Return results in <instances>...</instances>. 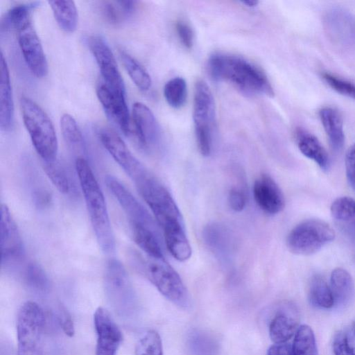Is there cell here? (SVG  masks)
<instances>
[{
    "mask_svg": "<svg viewBox=\"0 0 355 355\" xmlns=\"http://www.w3.org/2000/svg\"><path fill=\"white\" fill-rule=\"evenodd\" d=\"M75 166L98 245L103 252L111 254L115 249V239L103 193L84 157H77Z\"/></svg>",
    "mask_w": 355,
    "mask_h": 355,
    "instance_id": "6da1fadb",
    "label": "cell"
},
{
    "mask_svg": "<svg viewBox=\"0 0 355 355\" xmlns=\"http://www.w3.org/2000/svg\"><path fill=\"white\" fill-rule=\"evenodd\" d=\"M319 115L331 148L335 152L340 151L345 144V135L340 112L333 107H325L320 110Z\"/></svg>",
    "mask_w": 355,
    "mask_h": 355,
    "instance_id": "44dd1931",
    "label": "cell"
},
{
    "mask_svg": "<svg viewBox=\"0 0 355 355\" xmlns=\"http://www.w3.org/2000/svg\"><path fill=\"white\" fill-rule=\"evenodd\" d=\"M331 214L347 234L355 237V200L350 197H340L331 204Z\"/></svg>",
    "mask_w": 355,
    "mask_h": 355,
    "instance_id": "603a6c76",
    "label": "cell"
},
{
    "mask_svg": "<svg viewBox=\"0 0 355 355\" xmlns=\"http://www.w3.org/2000/svg\"><path fill=\"white\" fill-rule=\"evenodd\" d=\"M141 264L140 270L144 276L162 295L181 308L187 309L190 306L187 288L179 274L164 258L147 256Z\"/></svg>",
    "mask_w": 355,
    "mask_h": 355,
    "instance_id": "8992f818",
    "label": "cell"
},
{
    "mask_svg": "<svg viewBox=\"0 0 355 355\" xmlns=\"http://www.w3.org/2000/svg\"><path fill=\"white\" fill-rule=\"evenodd\" d=\"M309 298L311 303L318 308L327 309L335 304L330 287L319 275L313 276L310 280Z\"/></svg>",
    "mask_w": 355,
    "mask_h": 355,
    "instance_id": "83f0119b",
    "label": "cell"
},
{
    "mask_svg": "<svg viewBox=\"0 0 355 355\" xmlns=\"http://www.w3.org/2000/svg\"><path fill=\"white\" fill-rule=\"evenodd\" d=\"M44 171L52 184L62 193H67L69 191V182L64 169L53 162H44Z\"/></svg>",
    "mask_w": 355,
    "mask_h": 355,
    "instance_id": "e575fe53",
    "label": "cell"
},
{
    "mask_svg": "<svg viewBox=\"0 0 355 355\" xmlns=\"http://www.w3.org/2000/svg\"><path fill=\"white\" fill-rule=\"evenodd\" d=\"M191 336V349L197 355H214L215 344L206 335L196 332Z\"/></svg>",
    "mask_w": 355,
    "mask_h": 355,
    "instance_id": "8d00e7d4",
    "label": "cell"
},
{
    "mask_svg": "<svg viewBox=\"0 0 355 355\" xmlns=\"http://www.w3.org/2000/svg\"><path fill=\"white\" fill-rule=\"evenodd\" d=\"M120 58L128 74L134 84L141 91H148L152 84L147 71L133 57L121 51Z\"/></svg>",
    "mask_w": 355,
    "mask_h": 355,
    "instance_id": "f546056e",
    "label": "cell"
},
{
    "mask_svg": "<svg viewBox=\"0 0 355 355\" xmlns=\"http://www.w3.org/2000/svg\"><path fill=\"white\" fill-rule=\"evenodd\" d=\"M96 95L108 117L126 135L131 133L130 117L125 96L115 93L101 80L96 87Z\"/></svg>",
    "mask_w": 355,
    "mask_h": 355,
    "instance_id": "9a60e30c",
    "label": "cell"
},
{
    "mask_svg": "<svg viewBox=\"0 0 355 355\" xmlns=\"http://www.w3.org/2000/svg\"><path fill=\"white\" fill-rule=\"evenodd\" d=\"M176 32L181 43L187 49H191L193 44L194 35L190 25L184 21L176 23Z\"/></svg>",
    "mask_w": 355,
    "mask_h": 355,
    "instance_id": "ab89813d",
    "label": "cell"
},
{
    "mask_svg": "<svg viewBox=\"0 0 355 355\" xmlns=\"http://www.w3.org/2000/svg\"><path fill=\"white\" fill-rule=\"evenodd\" d=\"M193 119L198 150L205 157L212 150L215 105L211 91L204 80L195 85Z\"/></svg>",
    "mask_w": 355,
    "mask_h": 355,
    "instance_id": "ba28073f",
    "label": "cell"
},
{
    "mask_svg": "<svg viewBox=\"0 0 355 355\" xmlns=\"http://www.w3.org/2000/svg\"><path fill=\"white\" fill-rule=\"evenodd\" d=\"M87 44L99 68L102 80L115 93L125 96V88L115 57L103 37L93 35Z\"/></svg>",
    "mask_w": 355,
    "mask_h": 355,
    "instance_id": "8fae6325",
    "label": "cell"
},
{
    "mask_svg": "<svg viewBox=\"0 0 355 355\" xmlns=\"http://www.w3.org/2000/svg\"><path fill=\"white\" fill-rule=\"evenodd\" d=\"M345 169L348 184L355 191V144L352 145L346 152Z\"/></svg>",
    "mask_w": 355,
    "mask_h": 355,
    "instance_id": "f35d334b",
    "label": "cell"
},
{
    "mask_svg": "<svg viewBox=\"0 0 355 355\" xmlns=\"http://www.w3.org/2000/svg\"><path fill=\"white\" fill-rule=\"evenodd\" d=\"M280 308L269 324V335L274 343H286L295 335L299 328V319L295 306L285 304Z\"/></svg>",
    "mask_w": 355,
    "mask_h": 355,
    "instance_id": "d6986e66",
    "label": "cell"
},
{
    "mask_svg": "<svg viewBox=\"0 0 355 355\" xmlns=\"http://www.w3.org/2000/svg\"><path fill=\"white\" fill-rule=\"evenodd\" d=\"M292 346L293 355H318L314 333L306 324L299 327Z\"/></svg>",
    "mask_w": 355,
    "mask_h": 355,
    "instance_id": "1f68e13d",
    "label": "cell"
},
{
    "mask_svg": "<svg viewBox=\"0 0 355 355\" xmlns=\"http://www.w3.org/2000/svg\"><path fill=\"white\" fill-rule=\"evenodd\" d=\"M324 82L336 92L355 100V85L329 73L322 74Z\"/></svg>",
    "mask_w": 355,
    "mask_h": 355,
    "instance_id": "d590c367",
    "label": "cell"
},
{
    "mask_svg": "<svg viewBox=\"0 0 355 355\" xmlns=\"http://www.w3.org/2000/svg\"><path fill=\"white\" fill-rule=\"evenodd\" d=\"M252 193L257 206L268 214H277L284 208L285 199L281 189L267 174H262L255 180Z\"/></svg>",
    "mask_w": 355,
    "mask_h": 355,
    "instance_id": "2e32d148",
    "label": "cell"
},
{
    "mask_svg": "<svg viewBox=\"0 0 355 355\" xmlns=\"http://www.w3.org/2000/svg\"><path fill=\"white\" fill-rule=\"evenodd\" d=\"M24 124L37 153L44 162L56 160L58 143L52 121L34 101L26 96L20 99Z\"/></svg>",
    "mask_w": 355,
    "mask_h": 355,
    "instance_id": "5b68a950",
    "label": "cell"
},
{
    "mask_svg": "<svg viewBox=\"0 0 355 355\" xmlns=\"http://www.w3.org/2000/svg\"><path fill=\"white\" fill-rule=\"evenodd\" d=\"M266 355H293V346L288 343H275L271 345Z\"/></svg>",
    "mask_w": 355,
    "mask_h": 355,
    "instance_id": "ee69618b",
    "label": "cell"
},
{
    "mask_svg": "<svg viewBox=\"0 0 355 355\" xmlns=\"http://www.w3.org/2000/svg\"><path fill=\"white\" fill-rule=\"evenodd\" d=\"M0 71V127L2 130L8 131L13 124L14 103L8 66L2 52Z\"/></svg>",
    "mask_w": 355,
    "mask_h": 355,
    "instance_id": "ffe728a7",
    "label": "cell"
},
{
    "mask_svg": "<svg viewBox=\"0 0 355 355\" xmlns=\"http://www.w3.org/2000/svg\"><path fill=\"white\" fill-rule=\"evenodd\" d=\"M27 278L30 284L40 290L46 287V279L42 271L37 266H31L28 269Z\"/></svg>",
    "mask_w": 355,
    "mask_h": 355,
    "instance_id": "b9f144b4",
    "label": "cell"
},
{
    "mask_svg": "<svg viewBox=\"0 0 355 355\" xmlns=\"http://www.w3.org/2000/svg\"><path fill=\"white\" fill-rule=\"evenodd\" d=\"M135 184L162 229L164 239L186 233L180 209L159 180L148 171Z\"/></svg>",
    "mask_w": 355,
    "mask_h": 355,
    "instance_id": "3957f363",
    "label": "cell"
},
{
    "mask_svg": "<svg viewBox=\"0 0 355 355\" xmlns=\"http://www.w3.org/2000/svg\"><path fill=\"white\" fill-rule=\"evenodd\" d=\"M0 241L2 261L18 258L22 253V242L17 225L6 205L1 207Z\"/></svg>",
    "mask_w": 355,
    "mask_h": 355,
    "instance_id": "ac0fdd59",
    "label": "cell"
},
{
    "mask_svg": "<svg viewBox=\"0 0 355 355\" xmlns=\"http://www.w3.org/2000/svg\"><path fill=\"white\" fill-rule=\"evenodd\" d=\"M60 129L68 147L76 153H84L85 143L82 132L75 119L69 114L60 118Z\"/></svg>",
    "mask_w": 355,
    "mask_h": 355,
    "instance_id": "f1b7e54d",
    "label": "cell"
},
{
    "mask_svg": "<svg viewBox=\"0 0 355 355\" xmlns=\"http://www.w3.org/2000/svg\"><path fill=\"white\" fill-rule=\"evenodd\" d=\"M227 201L230 208L234 211H241L246 206L247 196L244 189L233 187L228 193Z\"/></svg>",
    "mask_w": 355,
    "mask_h": 355,
    "instance_id": "74e56055",
    "label": "cell"
},
{
    "mask_svg": "<svg viewBox=\"0 0 355 355\" xmlns=\"http://www.w3.org/2000/svg\"><path fill=\"white\" fill-rule=\"evenodd\" d=\"M330 283L334 303L340 306L347 304L354 294V281L350 274L343 268H335L331 274Z\"/></svg>",
    "mask_w": 355,
    "mask_h": 355,
    "instance_id": "d4e9b609",
    "label": "cell"
},
{
    "mask_svg": "<svg viewBox=\"0 0 355 355\" xmlns=\"http://www.w3.org/2000/svg\"><path fill=\"white\" fill-rule=\"evenodd\" d=\"M105 180L107 188L128 215L130 222L154 228V223L150 214L117 179L112 175H107Z\"/></svg>",
    "mask_w": 355,
    "mask_h": 355,
    "instance_id": "e0dca14e",
    "label": "cell"
},
{
    "mask_svg": "<svg viewBox=\"0 0 355 355\" xmlns=\"http://www.w3.org/2000/svg\"><path fill=\"white\" fill-rule=\"evenodd\" d=\"M94 324L96 333V355H116L123 336L110 313L103 307L97 308Z\"/></svg>",
    "mask_w": 355,
    "mask_h": 355,
    "instance_id": "5bb4252c",
    "label": "cell"
},
{
    "mask_svg": "<svg viewBox=\"0 0 355 355\" xmlns=\"http://www.w3.org/2000/svg\"><path fill=\"white\" fill-rule=\"evenodd\" d=\"M99 138L107 151L134 182L149 171L114 131L103 128L99 132Z\"/></svg>",
    "mask_w": 355,
    "mask_h": 355,
    "instance_id": "7c38bea8",
    "label": "cell"
},
{
    "mask_svg": "<svg viewBox=\"0 0 355 355\" xmlns=\"http://www.w3.org/2000/svg\"><path fill=\"white\" fill-rule=\"evenodd\" d=\"M209 69L214 79L227 81L244 93L274 96L272 87L265 73L242 57L214 54L209 60Z\"/></svg>",
    "mask_w": 355,
    "mask_h": 355,
    "instance_id": "7a4b0ae2",
    "label": "cell"
},
{
    "mask_svg": "<svg viewBox=\"0 0 355 355\" xmlns=\"http://www.w3.org/2000/svg\"><path fill=\"white\" fill-rule=\"evenodd\" d=\"M130 226L134 241L147 256L164 258L155 229L132 222H130Z\"/></svg>",
    "mask_w": 355,
    "mask_h": 355,
    "instance_id": "cb8c5ba5",
    "label": "cell"
},
{
    "mask_svg": "<svg viewBox=\"0 0 355 355\" xmlns=\"http://www.w3.org/2000/svg\"><path fill=\"white\" fill-rule=\"evenodd\" d=\"M133 136L137 146L143 150L156 148L161 141V129L153 113L145 104L136 102L132 107Z\"/></svg>",
    "mask_w": 355,
    "mask_h": 355,
    "instance_id": "4fadbf2b",
    "label": "cell"
},
{
    "mask_svg": "<svg viewBox=\"0 0 355 355\" xmlns=\"http://www.w3.org/2000/svg\"><path fill=\"white\" fill-rule=\"evenodd\" d=\"M105 288L114 309L119 315L130 318L135 311V300L127 273L122 264L114 259L108 263Z\"/></svg>",
    "mask_w": 355,
    "mask_h": 355,
    "instance_id": "30bf717a",
    "label": "cell"
},
{
    "mask_svg": "<svg viewBox=\"0 0 355 355\" xmlns=\"http://www.w3.org/2000/svg\"><path fill=\"white\" fill-rule=\"evenodd\" d=\"M333 351L334 355H352L346 344L345 334L340 331L334 337Z\"/></svg>",
    "mask_w": 355,
    "mask_h": 355,
    "instance_id": "7bdbcfd3",
    "label": "cell"
},
{
    "mask_svg": "<svg viewBox=\"0 0 355 355\" xmlns=\"http://www.w3.org/2000/svg\"><path fill=\"white\" fill-rule=\"evenodd\" d=\"M44 315L35 302H26L17 316V355H43Z\"/></svg>",
    "mask_w": 355,
    "mask_h": 355,
    "instance_id": "52a82bcc",
    "label": "cell"
},
{
    "mask_svg": "<svg viewBox=\"0 0 355 355\" xmlns=\"http://www.w3.org/2000/svg\"><path fill=\"white\" fill-rule=\"evenodd\" d=\"M55 19L59 27L67 33H73L78 25V15L73 1H49Z\"/></svg>",
    "mask_w": 355,
    "mask_h": 355,
    "instance_id": "484cf974",
    "label": "cell"
},
{
    "mask_svg": "<svg viewBox=\"0 0 355 355\" xmlns=\"http://www.w3.org/2000/svg\"><path fill=\"white\" fill-rule=\"evenodd\" d=\"M296 138L300 152L305 157L314 161L322 170L327 171L330 167V159L327 150L317 137L305 131L298 130Z\"/></svg>",
    "mask_w": 355,
    "mask_h": 355,
    "instance_id": "7402d4cb",
    "label": "cell"
},
{
    "mask_svg": "<svg viewBox=\"0 0 355 355\" xmlns=\"http://www.w3.org/2000/svg\"><path fill=\"white\" fill-rule=\"evenodd\" d=\"M58 321L64 333L69 337H73L75 329L73 320L69 311L63 306H60L58 313Z\"/></svg>",
    "mask_w": 355,
    "mask_h": 355,
    "instance_id": "60d3db41",
    "label": "cell"
},
{
    "mask_svg": "<svg viewBox=\"0 0 355 355\" xmlns=\"http://www.w3.org/2000/svg\"><path fill=\"white\" fill-rule=\"evenodd\" d=\"M34 4H20L12 7L6 14V24L16 31L18 44L24 61L31 72L37 78L48 73V62L43 47L31 19Z\"/></svg>",
    "mask_w": 355,
    "mask_h": 355,
    "instance_id": "277c9868",
    "label": "cell"
},
{
    "mask_svg": "<svg viewBox=\"0 0 355 355\" xmlns=\"http://www.w3.org/2000/svg\"><path fill=\"white\" fill-rule=\"evenodd\" d=\"M242 3H243L245 6H248V7H255L257 6V5L258 4V1H241Z\"/></svg>",
    "mask_w": 355,
    "mask_h": 355,
    "instance_id": "bcb514c9",
    "label": "cell"
},
{
    "mask_svg": "<svg viewBox=\"0 0 355 355\" xmlns=\"http://www.w3.org/2000/svg\"><path fill=\"white\" fill-rule=\"evenodd\" d=\"M164 96L172 107L180 108L183 106L187 96V86L184 79L175 77L168 80L164 87Z\"/></svg>",
    "mask_w": 355,
    "mask_h": 355,
    "instance_id": "d6a6232c",
    "label": "cell"
},
{
    "mask_svg": "<svg viewBox=\"0 0 355 355\" xmlns=\"http://www.w3.org/2000/svg\"><path fill=\"white\" fill-rule=\"evenodd\" d=\"M334 238V231L326 222L308 219L291 230L286 238V245L292 253L307 256L317 252Z\"/></svg>",
    "mask_w": 355,
    "mask_h": 355,
    "instance_id": "9c48e42d",
    "label": "cell"
},
{
    "mask_svg": "<svg viewBox=\"0 0 355 355\" xmlns=\"http://www.w3.org/2000/svg\"><path fill=\"white\" fill-rule=\"evenodd\" d=\"M225 229L218 224L208 225L203 231L207 245L218 255L225 257L229 253L230 239Z\"/></svg>",
    "mask_w": 355,
    "mask_h": 355,
    "instance_id": "4dcf8cb0",
    "label": "cell"
},
{
    "mask_svg": "<svg viewBox=\"0 0 355 355\" xmlns=\"http://www.w3.org/2000/svg\"><path fill=\"white\" fill-rule=\"evenodd\" d=\"M135 355H163L162 342L159 334L153 329L145 332L135 347Z\"/></svg>",
    "mask_w": 355,
    "mask_h": 355,
    "instance_id": "836d02e7",
    "label": "cell"
},
{
    "mask_svg": "<svg viewBox=\"0 0 355 355\" xmlns=\"http://www.w3.org/2000/svg\"><path fill=\"white\" fill-rule=\"evenodd\" d=\"M135 1H103L100 2V12L111 24H119L130 17L137 8Z\"/></svg>",
    "mask_w": 355,
    "mask_h": 355,
    "instance_id": "4316f807",
    "label": "cell"
},
{
    "mask_svg": "<svg viewBox=\"0 0 355 355\" xmlns=\"http://www.w3.org/2000/svg\"><path fill=\"white\" fill-rule=\"evenodd\" d=\"M346 344L352 355H355V322H354L345 334Z\"/></svg>",
    "mask_w": 355,
    "mask_h": 355,
    "instance_id": "f6af8a7d",
    "label": "cell"
}]
</instances>
